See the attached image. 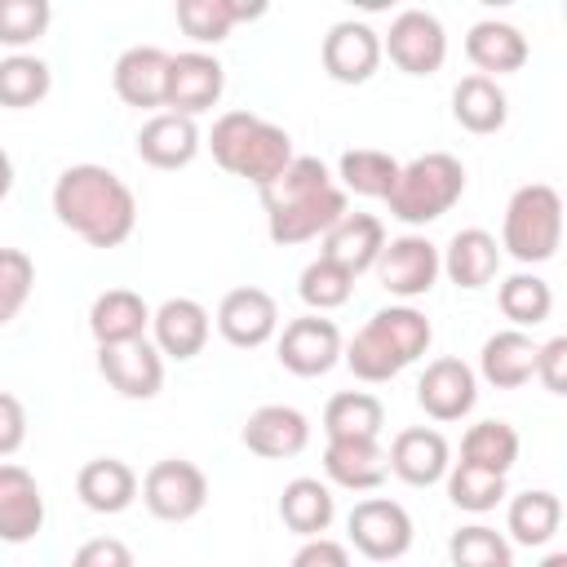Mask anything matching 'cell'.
<instances>
[{
	"label": "cell",
	"instance_id": "1",
	"mask_svg": "<svg viewBox=\"0 0 567 567\" xmlns=\"http://www.w3.org/2000/svg\"><path fill=\"white\" fill-rule=\"evenodd\" d=\"M257 195L266 208V235L279 248L323 239L350 213L346 190L332 182V173L319 155H292V164Z\"/></svg>",
	"mask_w": 567,
	"mask_h": 567
},
{
	"label": "cell",
	"instance_id": "2",
	"mask_svg": "<svg viewBox=\"0 0 567 567\" xmlns=\"http://www.w3.org/2000/svg\"><path fill=\"white\" fill-rule=\"evenodd\" d=\"M58 221L89 248H120L137 230V199L106 164H71L53 182Z\"/></svg>",
	"mask_w": 567,
	"mask_h": 567
},
{
	"label": "cell",
	"instance_id": "3",
	"mask_svg": "<svg viewBox=\"0 0 567 567\" xmlns=\"http://www.w3.org/2000/svg\"><path fill=\"white\" fill-rule=\"evenodd\" d=\"M434 341V328L430 319L416 310V306H381L354 337L350 346L341 350L346 368L368 381V385H381V381H394L408 363H416Z\"/></svg>",
	"mask_w": 567,
	"mask_h": 567
},
{
	"label": "cell",
	"instance_id": "4",
	"mask_svg": "<svg viewBox=\"0 0 567 567\" xmlns=\"http://www.w3.org/2000/svg\"><path fill=\"white\" fill-rule=\"evenodd\" d=\"M208 151H213V159L226 173L252 182L257 190L270 186L292 164V137H288V128H279V124H270V120H261L252 111H226V115H217V124L208 133Z\"/></svg>",
	"mask_w": 567,
	"mask_h": 567
},
{
	"label": "cell",
	"instance_id": "5",
	"mask_svg": "<svg viewBox=\"0 0 567 567\" xmlns=\"http://www.w3.org/2000/svg\"><path fill=\"white\" fill-rule=\"evenodd\" d=\"M461 195H465V164L447 151H425L399 164V177L385 204H390V217H399L403 226H430L443 213H452Z\"/></svg>",
	"mask_w": 567,
	"mask_h": 567
},
{
	"label": "cell",
	"instance_id": "6",
	"mask_svg": "<svg viewBox=\"0 0 567 567\" xmlns=\"http://www.w3.org/2000/svg\"><path fill=\"white\" fill-rule=\"evenodd\" d=\"M558 244H563V199H558V190L545 186V182L518 186L505 204L501 248L523 266H540L558 252Z\"/></svg>",
	"mask_w": 567,
	"mask_h": 567
},
{
	"label": "cell",
	"instance_id": "7",
	"mask_svg": "<svg viewBox=\"0 0 567 567\" xmlns=\"http://www.w3.org/2000/svg\"><path fill=\"white\" fill-rule=\"evenodd\" d=\"M137 492H142V505H146L159 523H186V518H195V514L208 505V478H204V470H199L195 461H186V456H164V461H155V465L142 474Z\"/></svg>",
	"mask_w": 567,
	"mask_h": 567
},
{
	"label": "cell",
	"instance_id": "8",
	"mask_svg": "<svg viewBox=\"0 0 567 567\" xmlns=\"http://www.w3.org/2000/svg\"><path fill=\"white\" fill-rule=\"evenodd\" d=\"M346 532H350V545L372 563H394V558H403L412 549V518L390 496L354 501V509L346 518Z\"/></svg>",
	"mask_w": 567,
	"mask_h": 567
},
{
	"label": "cell",
	"instance_id": "9",
	"mask_svg": "<svg viewBox=\"0 0 567 567\" xmlns=\"http://www.w3.org/2000/svg\"><path fill=\"white\" fill-rule=\"evenodd\" d=\"M381 58H390L403 75H434L447 58V31L430 9H403L381 35Z\"/></svg>",
	"mask_w": 567,
	"mask_h": 567
},
{
	"label": "cell",
	"instance_id": "10",
	"mask_svg": "<svg viewBox=\"0 0 567 567\" xmlns=\"http://www.w3.org/2000/svg\"><path fill=\"white\" fill-rule=\"evenodd\" d=\"M226 89V66L204 53V49H186V53H168V84H164V111L173 115H204L221 102Z\"/></svg>",
	"mask_w": 567,
	"mask_h": 567
},
{
	"label": "cell",
	"instance_id": "11",
	"mask_svg": "<svg viewBox=\"0 0 567 567\" xmlns=\"http://www.w3.org/2000/svg\"><path fill=\"white\" fill-rule=\"evenodd\" d=\"M377 279L390 297H399L403 306L425 297L434 284H439V248L425 239V235H399V239H385L381 257H377Z\"/></svg>",
	"mask_w": 567,
	"mask_h": 567
},
{
	"label": "cell",
	"instance_id": "12",
	"mask_svg": "<svg viewBox=\"0 0 567 567\" xmlns=\"http://www.w3.org/2000/svg\"><path fill=\"white\" fill-rule=\"evenodd\" d=\"M346 341H341V328L323 315H301V319H288L279 341H275V354L279 363L292 372V377H323L337 368Z\"/></svg>",
	"mask_w": 567,
	"mask_h": 567
},
{
	"label": "cell",
	"instance_id": "13",
	"mask_svg": "<svg viewBox=\"0 0 567 567\" xmlns=\"http://www.w3.org/2000/svg\"><path fill=\"white\" fill-rule=\"evenodd\" d=\"M416 403H421V412L430 421H443V425L470 416L474 403H478V377H474V368L461 363V359H452V354L425 363V372L416 381Z\"/></svg>",
	"mask_w": 567,
	"mask_h": 567
},
{
	"label": "cell",
	"instance_id": "14",
	"mask_svg": "<svg viewBox=\"0 0 567 567\" xmlns=\"http://www.w3.org/2000/svg\"><path fill=\"white\" fill-rule=\"evenodd\" d=\"M97 372L124 399H155L164 390V354L146 337L124 346H97Z\"/></svg>",
	"mask_w": 567,
	"mask_h": 567
},
{
	"label": "cell",
	"instance_id": "15",
	"mask_svg": "<svg viewBox=\"0 0 567 567\" xmlns=\"http://www.w3.org/2000/svg\"><path fill=\"white\" fill-rule=\"evenodd\" d=\"M217 332L235 346V350H257L279 332V306L266 288H230L217 301Z\"/></svg>",
	"mask_w": 567,
	"mask_h": 567
},
{
	"label": "cell",
	"instance_id": "16",
	"mask_svg": "<svg viewBox=\"0 0 567 567\" xmlns=\"http://www.w3.org/2000/svg\"><path fill=\"white\" fill-rule=\"evenodd\" d=\"M323 71L337 80V84H368L381 66V35L368 27V22H332L328 35H323Z\"/></svg>",
	"mask_w": 567,
	"mask_h": 567
},
{
	"label": "cell",
	"instance_id": "17",
	"mask_svg": "<svg viewBox=\"0 0 567 567\" xmlns=\"http://www.w3.org/2000/svg\"><path fill=\"white\" fill-rule=\"evenodd\" d=\"M244 447L261 461H288L297 452H306L310 443V421L306 412H297L292 403H261L257 412H248L244 430H239Z\"/></svg>",
	"mask_w": 567,
	"mask_h": 567
},
{
	"label": "cell",
	"instance_id": "18",
	"mask_svg": "<svg viewBox=\"0 0 567 567\" xmlns=\"http://www.w3.org/2000/svg\"><path fill=\"white\" fill-rule=\"evenodd\" d=\"M208 332H213V315L195 297H168L159 310H151V346L164 359L177 363L195 359L208 346Z\"/></svg>",
	"mask_w": 567,
	"mask_h": 567
},
{
	"label": "cell",
	"instance_id": "19",
	"mask_svg": "<svg viewBox=\"0 0 567 567\" xmlns=\"http://www.w3.org/2000/svg\"><path fill=\"white\" fill-rule=\"evenodd\" d=\"M44 527V492L27 465L0 461V540L27 545Z\"/></svg>",
	"mask_w": 567,
	"mask_h": 567
},
{
	"label": "cell",
	"instance_id": "20",
	"mask_svg": "<svg viewBox=\"0 0 567 567\" xmlns=\"http://www.w3.org/2000/svg\"><path fill=\"white\" fill-rule=\"evenodd\" d=\"M385 465L408 483V487H434L447 465H452V447L434 425H408L394 434Z\"/></svg>",
	"mask_w": 567,
	"mask_h": 567
},
{
	"label": "cell",
	"instance_id": "21",
	"mask_svg": "<svg viewBox=\"0 0 567 567\" xmlns=\"http://www.w3.org/2000/svg\"><path fill=\"white\" fill-rule=\"evenodd\" d=\"M111 84L120 93L124 106H137V111H155L164 106V84H168V53L155 49V44H133L115 58V71H111Z\"/></svg>",
	"mask_w": 567,
	"mask_h": 567
},
{
	"label": "cell",
	"instance_id": "22",
	"mask_svg": "<svg viewBox=\"0 0 567 567\" xmlns=\"http://www.w3.org/2000/svg\"><path fill=\"white\" fill-rule=\"evenodd\" d=\"M465 58L478 66V75L496 80V75L523 71L527 58H532V44H527V35H523L514 22L483 18V22H474L470 35H465Z\"/></svg>",
	"mask_w": 567,
	"mask_h": 567
},
{
	"label": "cell",
	"instance_id": "23",
	"mask_svg": "<svg viewBox=\"0 0 567 567\" xmlns=\"http://www.w3.org/2000/svg\"><path fill=\"white\" fill-rule=\"evenodd\" d=\"M199 124L173 111H155L142 128H137V155L151 168H186L199 155Z\"/></svg>",
	"mask_w": 567,
	"mask_h": 567
},
{
	"label": "cell",
	"instance_id": "24",
	"mask_svg": "<svg viewBox=\"0 0 567 567\" xmlns=\"http://www.w3.org/2000/svg\"><path fill=\"white\" fill-rule=\"evenodd\" d=\"M496 266H501V244L496 235H487L483 226H465L447 239V248L439 252V270L456 284V288H483L496 279Z\"/></svg>",
	"mask_w": 567,
	"mask_h": 567
},
{
	"label": "cell",
	"instance_id": "25",
	"mask_svg": "<svg viewBox=\"0 0 567 567\" xmlns=\"http://www.w3.org/2000/svg\"><path fill=\"white\" fill-rule=\"evenodd\" d=\"M323 474L346 492H377L385 483V474H390L385 447L377 439H328Z\"/></svg>",
	"mask_w": 567,
	"mask_h": 567
},
{
	"label": "cell",
	"instance_id": "26",
	"mask_svg": "<svg viewBox=\"0 0 567 567\" xmlns=\"http://www.w3.org/2000/svg\"><path fill=\"white\" fill-rule=\"evenodd\" d=\"M381 248H385V226H381V217H372V213H346V217L323 235V252H319V257L337 261L341 270H350V275L359 279L363 270L377 266Z\"/></svg>",
	"mask_w": 567,
	"mask_h": 567
},
{
	"label": "cell",
	"instance_id": "27",
	"mask_svg": "<svg viewBox=\"0 0 567 567\" xmlns=\"http://www.w3.org/2000/svg\"><path fill=\"white\" fill-rule=\"evenodd\" d=\"M146 328H151V306L133 288H106L89 306V332L97 346L137 341V337H146Z\"/></svg>",
	"mask_w": 567,
	"mask_h": 567
},
{
	"label": "cell",
	"instance_id": "28",
	"mask_svg": "<svg viewBox=\"0 0 567 567\" xmlns=\"http://www.w3.org/2000/svg\"><path fill=\"white\" fill-rule=\"evenodd\" d=\"M75 496L93 514H124L137 501V474L120 456H93L75 474Z\"/></svg>",
	"mask_w": 567,
	"mask_h": 567
},
{
	"label": "cell",
	"instance_id": "29",
	"mask_svg": "<svg viewBox=\"0 0 567 567\" xmlns=\"http://www.w3.org/2000/svg\"><path fill=\"white\" fill-rule=\"evenodd\" d=\"M478 372L487 385L496 390H518L536 377V341L523 332V328H505V332H492L478 350Z\"/></svg>",
	"mask_w": 567,
	"mask_h": 567
},
{
	"label": "cell",
	"instance_id": "30",
	"mask_svg": "<svg viewBox=\"0 0 567 567\" xmlns=\"http://www.w3.org/2000/svg\"><path fill=\"white\" fill-rule=\"evenodd\" d=\"M452 120H456L465 133H478V137L501 133L505 120H509V97H505V89H501L496 80H487V75H465V80H456V89H452Z\"/></svg>",
	"mask_w": 567,
	"mask_h": 567
},
{
	"label": "cell",
	"instance_id": "31",
	"mask_svg": "<svg viewBox=\"0 0 567 567\" xmlns=\"http://www.w3.org/2000/svg\"><path fill=\"white\" fill-rule=\"evenodd\" d=\"M279 518H284V527L297 532L301 540L323 536L328 523L337 518L332 487L319 483V478H292V483H284V492H279Z\"/></svg>",
	"mask_w": 567,
	"mask_h": 567
},
{
	"label": "cell",
	"instance_id": "32",
	"mask_svg": "<svg viewBox=\"0 0 567 567\" xmlns=\"http://www.w3.org/2000/svg\"><path fill=\"white\" fill-rule=\"evenodd\" d=\"M563 527V501L545 487H532V492H518L509 501V514H505V540L514 545H527V549H540L558 536Z\"/></svg>",
	"mask_w": 567,
	"mask_h": 567
},
{
	"label": "cell",
	"instance_id": "33",
	"mask_svg": "<svg viewBox=\"0 0 567 567\" xmlns=\"http://www.w3.org/2000/svg\"><path fill=\"white\" fill-rule=\"evenodd\" d=\"M266 4H239V0H177V27L195 44H221L235 22L261 18Z\"/></svg>",
	"mask_w": 567,
	"mask_h": 567
},
{
	"label": "cell",
	"instance_id": "34",
	"mask_svg": "<svg viewBox=\"0 0 567 567\" xmlns=\"http://www.w3.org/2000/svg\"><path fill=\"white\" fill-rule=\"evenodd\" d=\"M385 408L368 390H341L323 408V434L328 439H381Z\"/></svg>",
	"mask_w": 567,
	"mask_h": 567
},
{
	"label": "cell",
	"instance_id": "35",
	"mask_svg": "<svg viewBox=\"0 0 567 567\" xmlns=\"http://www.w3.org/2000/svg\"><path fill=\"white\" fill-rule=\"evenodd\" d=\"M337 177H341V190H354V195H368V199H385L394 177H399V159L390 151H377V146H354V151L341 155Z\"/></svg>",
	"mask_w": 567,
	"mask_h": 567
},
{
	"label": "cell",
	"instance_id": "36",
	"mask_svg": "<svg viewBox=\"0 0 567 567\" xmlns=\"http://www.w3.org/2000/svg\"><path fill=\"white\" fill-rule=\"evenodd\" d=\"M461 461L492 470V474H509L518 461V430L509 421H478L465 430L461 439Z\"/></svg>",
	"mask_w": 567,
	"mask_h": 567
},
{
	"label": "cell",
	"instance_id": "37",
	"mask_svg": "<svg viewBox=\"0 0 567 567\" xmlns=\"http://www.w3.org/2000/svg\"><path fill=\"white\" fill-rule=\"evenodd\" d=\"M49 89H53V71H49L44 58H31V53L0 58V106L27 111V106L44 102Z\"/></svg>",
	"mask_w": 567,
	"mask_h": 567
},
{
	"label": "cell",
	"instance_id": "38",
	"mask_svg": "<svg viewBox=\"0 0 567 567\" xmlns=\"http://www.w3.org/2000/svg\"><path fill=\"white\" fill-rule=\"evenodd\" d=\"M496 306H501V315H505L514 328H536V323H545L549 310H554V288H549L540 275L518 270V275H509V279L501 284Z\"/></svg>",
	"mask_w": 567,
	"mask_h": 567
},
{
	"label": "cell",
	"instance_id": "39",
	"mask_svg": "<svg viewBox=\"0 0 567 567\" xmlns=\"http://www.w3.org/2000/svg\"><path fill=\"white\" fill-rule=\"evenodd\" d=\"M443 483H447V501L465 514H487L505 501V474H492V470H478V465H465V461L447 465Z\"/></svg>",
	"mask_w": 567,
	"mask_h": 567
},
{
	"label": "cell",
	"instance_id": "40",
	"mask_svg": "<svg viewBox=\"0 0 567 567\" xmlns=\"http://www.w3.org/2000/svg\"><path fill=\"white\" fill-rule=\"evenodd\" d=\"M447 558H452V567H514V545L496 527L470 523V527L452 532Z\"/></svg>",
	"mask_w": 567,
	"mask_h": 567
},
{
	"label": "cell",
	"instance_id": "41",
	"mask_svg": "<svg viewBox=\"0 0 567 567\" xmlns=\"http://www.w3.org/2000/svg\"><path fill=\"white\" fill-rule=\"evenodd\" d=\"M297 292H301V301L310 306V315H328V310H337V306L350 301V292H354V275L341 270V266L328 261V257H315V261L301 270Z\"/></svg>",
	"mask_w": 567,
	"mask_h": 567
},
{
	"label": "cell",
	"instance_id": "42",
	"mask_svg": "<svg viewBox=\"0 0 567 567\" xmlns=\"http://www.w3.org/2000/svg\"><path fill=\"white\" fill-rule=\"evenodd\" d=\"M53 22L49 0H0V44L4 49H27L35 44Z\"/></svg>",
	"mask_w": 567,
	"mask_h": 567
},
{
	"label": "cell",
	"instance_id": "43",
	"mask_svg": "<svg viewBox=\"0 0 567 567\" xmlns=\"http://www.w3.org/2000/svg\"><path fill=\"white\" fill-rule=\"evenodd\" d=\"M35 288V261L22 248H0V328L18 319Z\"/></svg>",
	"mask_w": 567,
	"mask_h": 567
},
{
	"label": "cell",
	"instance_id": "44",
	"mask_svg": "<svg viewBox=\"0 0 567 567\" xmlns=\"http://www.w3.org/2000/svg\"><path fill=\"white\" fill-rule=\"evenodd\" d=\"M71 567H137L133 563V549L115 536H93L84 540L75 554H71Z\"/></svg>",
	"mask_w": 567,
	"mask_h": 567
},
{
	"label": "cell",
	"instance_id": "45",
	"mask_svg": "<svg viewBox=\"0 0 567 567\" xmlns=\"http://www.w3.org/2000/svg\"><path fill=\"white\" fill-rule=\"evenodd\" d=\"M536 381L549 394H567V337H549L536 346Z\"/></svg>",
	"mask_w": 567,
	"mask_h": 567
},
{
	"label": "cell",
	"instance_id": "46",
	"mask_svg": "<svg viewBox=\"0 0 567 567\" xmlns=\"http://www.w3.org/2000/svg\"><path fill=\"white\" fill-rule=\"evenodd\" d=\"M27 443V408L18 394L0 390V461L13 456Z\"/></svg>",
	"mask_w": 567,
	"mask_h": 567
},
{
	"label": "cell",
	"instance_id": "47",
	"mask_svg": "<svg viewBox=\"0 0 567 567\" xmlns=\"http://www.w3.org/2000/svg\"><path fill=\"white\" fill-rule=\"evenodd\" d=\"M288 567H350V549H346L341 540H332V536H310V540L292 554Z\"/></svg>",
	"mask_w": 567,
	"mask_h": 567
},
{
	"label": "cell",
	"instance_id": "48",
	"mask_svg": "<svg viewBox=\"0 0 567 567\" xmlns=\"http://www.w3.org/2000/svg\"><path fill=\"white\" fill-rule=\"evenodd\" d=\"M9 190H13V159H9V151L0 146V199H9Z\"/></svg>",
	"mask_w": 567,
	"mask_h": 567
},
{
	"label": "cell",
	"instance_id": "49",
	"mask_svg": "<svg viewBox=\"0 0 567 567\" xmlns=\"http://www.w3.org/2000/svg\"><path fill=\"white\" fill-rule=\"evenodd\" d=\"M540 567H567V554L563 549H554V554H545V563Z\"/></svg>",
	"mask_w": 567,
	"mask_h": 567
}]
</instances>
